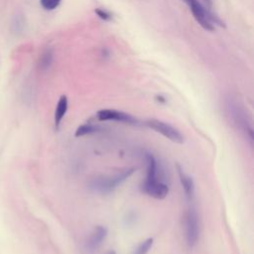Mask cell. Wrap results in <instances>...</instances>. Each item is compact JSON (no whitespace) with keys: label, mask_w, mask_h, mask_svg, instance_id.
Listing matches in <instances>:
<instances>
[{"label":"cell","mask_w":254,"mask_h":254,"mask_svg":"<svg viewBox=\"0 0 254 254\" xmlns=\"http://www.w3.org/2000/svg\"><path fill=\"white\" fill-rule=\"evenodd\" d=\"M190 7V10L195 19V21L206 31H213V23L223 26V22L219 18L213 15L209 10H207L198 0H184Z\"/></svg>","instance_id":"2"},{"label":"cell","mask_w":254,"mask_h":254,"mask_svg":"<svg viewBox=\"0 0 254 254\" xmlns=\"http://www.w3.org/2000/svg\"><path fill=\"white\" fill-rule=\"evenodd\" d=\"M203 1H204V3L206 4L207 7H209V8L211 7V5H212V1L211 0H203Z\"/></svg>","instance_id":"15"},{"label":"cell","mask_w":254,"mask_h":254,"mask_svg":"<svg viewBox=\"0 0 254 254\" xmlns=\"http://www.w3.org/2000/svg\"><path fill=\"white\" fill-rule=\"evenodd\" d=\"M95 14L103 21H110L112 19V16L109 12H107L106 10H103V9H100V8H97L95 9Z\"/></svg>","instance_id":"14"},{"label":"cell","mask_w":254,"mask_h":254,"mask_svg":"<svg viewBox=\"0 0 254 254\" xmlns=\"http://www.w3.org/2000/svg\"><path fill=\"white\" fill-rule=\"evenodd\" d=\"M96 117L99 121H107L113 120L118 122H123L127 124H137V119L132 115L125 113L123 111L115 110V109H101L97 111Z\"/></svg>","instance_id":"5"},{"label":"cell","mask_w":254,"mask_h":254,"mask_svg":"<svg viewBox=\"0 0 254 254\" xmlns=\"http://www.w3.org/2000/svg\"><path fill=\"white\" fill-rule=\"evenodd\" d=\"M61 1L62 0H40V4L45 10L52 11L59 7V5L61 4Z\"/></svg>","instance_id":"13"},{"label":"cell","mask_w":254,"mask_h":254,"mask_svg":"<svg viewBox=\"0 0 254 254\" xmlns=\"http://www.w3.org/2000/svg\"><path fill=\"white\" fill-rule=\"evenodd\" d=\"M153 238H147L134 250L133 254H147L153 245Z\"/></svg>","instance_id":"12"},{"label":"cell","mask_w":254,"mask_h":254,"mask_svg":"<svg viewBox=\"0 0 254 254\" xmlns=\"http://www.w3.org/2000/svg\"><path fill=\"white\" fill-rule=\"evenodd\" d=\"M142 190L149 196L154 197L156 199L165 198L169 192L168 185H166L161 181H155L150 183L144 182L142 185Z\"/></svg>","instance_id":"6"},{"label":"cell","mask_w":254,"mask_h":254,"mask_svg":"<svg viewBox=\"0 0 254 254\" xmlns=\"http://www.w3.org/2000/svg\"><path fill=\"white\" fill-rule=\"evenodd\" d=\"M186 239L190 248H192L198 239V219L196 210L193 207H190L186 213Z\"/></svg>","instance_id":"4"},{"label":"cell","mask_w":254,"mask_h":254,"mask_svg":"<svg viewBox=\"0 0 254 254\" xmlns=\"http://www.w3.org/2000/svg\"><path fill=\"white\" fill-rule=\"evenodd\" d=\"M146 125L175 143L183 144L185 141L184 135L177 128L170 125L169 123L158 119H149L146 121Z\"/></svg>","instance_id":"3"},{"label":"cell","mask_w":254,"mask_h":254,"mask_svg":"<svg viewBox=\"0 0 254 254\" xmlns=\"http://www.w3.org/2000/svg\"><path fill=\"white\" fill-rule=\"evenodd\" d=\"M54 61V52L52 49H46L39 59V68L41 70H47L52 65Z\"/></svg>","instance_id":"10"},{"label":"cell","mask_w":254,"mask_h":254,"mask_svg":"<svg viewBox=\"0 0 254 254\" xmlns=\"http://www.w3.org/2000/svg\"><path fill=\"white\" fill-rule=\"evenodd\" d=\"M177 168H178V174H179L180 182L184 189L185 195L188 200H191L194 195V183L191 177L187 175L179 165H177Z\"/></svg>","instance_id":"8"},{"label":"cell","mask_w":254,"mask_h":254,"mask_svg":"<svg viewBox=\"0 0 254 254\" xmlns=\"http://www.w3.org/2000/svg\"><path fill=\"white\" fill-rule=\"evenodd\" d=\"M107 235V229L104 226L101 225H97L93 231L90 233L87 241H86V249L88 251H94L96 250L101 243L103 242V240L105 239Z\"/></svg>","instance_id":"7"},{"label":"cell","mask_w":254,"mask_h":254,"mask_svg":"<svg viewBox=\"0 0 254 254\" xmlns=\"http://www.w3.org/2000/svg\"><path fill=\"white\" fill-rule=\"evenodd\" d=\"M67 110V97L65 95H62L58 101L56 111H55V125L58 129L64 116L65 115Z\"/></svg>","instance_id":"9"},{"label":"cell","mask_w":254,"mask_h":254,"mask_svg":"<svg viewBox=\"0 0 254 254\" xmlns=\"http://www.w3.org/2000/svg\"><path fill=\"white\" fill-rule=\"evenodd\" d=\"M99 130V127L93 124H82L75 130L74 136L75 137H81L87 134H91L94 132H97Z\"/></svg>","instance_id":"11"},{"label":"cell","mask_w":254,"mask_h":254,"mask_svg":"<svg viewBox=\"0 0 254 254\" xmlns=\"http://www.w3.org/2000/svg\"><path fill=\"white\" fill-rule=\"evenodd\" d=\"M106 254H116V253H115L113 250H110V251H108Z\"/></svg>","instance_id":"16"},{"label":"cell","mask_w":254,"mask_h":254,"mask_svg":"<svg viewBox=\"0 0 254 254\" xmlns=\"http://www.w3.org/2000/svg\"><path fill=\"white\" fill-rule=\"evenodd\" d=\"M135 172L134 168L125 169L120 171L113 176H102L94 178L90 183V189L98 193H109L113 191L118 186L125 182L133 173Z\"/></svg>","instance_id":"1"}]
</instances>
